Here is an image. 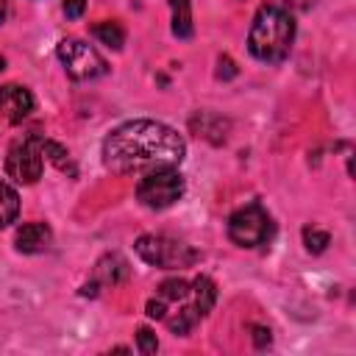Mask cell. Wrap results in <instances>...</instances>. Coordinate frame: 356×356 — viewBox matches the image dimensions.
<instances>
[{
	"label": "cell",
	"mask_w": 356,
	"mask_h": 356,
	"mask_svg": "<svg viewBox=\"0 0 356 356\" xmlns=\"http://www.w3.org/2000/svg\"><path fill=\"white\" fill-rule=\"evenodd\" d=\"M250 337H253V345H256L259 350L270 348V342H273V337H270V328H267V325H250Z\"/></svg>",
	"instance_id": "cell-18"
},
{
	"label": "cell",
	"mask_w": 356,
	"mask_h": 356,
	"mask_svg": "<svg viewBox=\"0 0 356 356\" xmlns=\"http://www.w3.org/2000/svg\"><path fill=\"white\" fill-rule=\"evenodd\" d=\"M278 6H284V8H312L314 0H281Z\"/></svg>",
	"instance_id": "cell-21"
},
{
	"label": "cell",
	"mask_w": 356,
	"mask_h": 356,
	"mask_svg": "<svg viewBox=\"0 0 356 356\" xmlns=\"http://www.w3.org/2000/svg\"><path fill=\"white\" fill-rule=\"evenodd\" d=\"M33 111V95L22 83H6L0 86V128L19 125Z\"/></svg>",
	"instance_id": "cell-10"
},
{
	"label": "cell",
	"mask_w": 356,
	"mask_h": 356,
	"mask_svg": "<svg viewBox=\"0 0 356 356\" xmlns=\"http://www.w3.org/2000/svg\"><path fill=\"white\" fill-rule=\"evenodd\" d=\"M225 231H228V239L236 248H261V245H270L273 242L275 222H273V214L259 200H253V203L236 209L228 217Z\"/></svg>",
	"instance_id": "cell-5"
},
{
	"label": "cell",
	"mask_w": 356,
	"mask_h": 356,
	"mask_svg": "<svg viewBox=\"0 0 356 356\" xmlns=\"http://www.w3.org/2000/svg\"><path fill=\"white\" fill-rule=\"evenodd\" d=\"M6 17H8V0H0V25L6 22Z\"/></svg>",
	"instance_id": "cell-22"
},
{
	"label": "cell",
	"mask_w": 356,
	"mask_h": 356,
	"mask_svg": "<svg viewBox=\"0 0 356 356\" xmlns=\"http://www.w3.org/2000/svg\"><path fill=\"white\" fill-rule=\"evenodd\" d=\"M186 192V181L178 167H156L142 172L136 184V200L150 211H164L175 206Z\"/></svg>",
	"instance_id": "cell-6"
},
{
	"label": "cell",
	"mask_w": 356,
	"mask_h": 356,
	"mask_svg": "<svg viewBox=\"0 0 356 356\" xmlns=\"http://www.w3.org/2000/svg\"><path fill=\"white\" fill-rule=\"evenodd\" d=\"M61 11H64L67 19H81L83 11H86V0H64Z\"/></svg>",
	"instance_id": "cell-19"
},
{
	"label": "cell",
	"mask_w": 356,
	"mask_h": 356,
	"mask_svg": "<svg viewBox=\"0 0 356 356\" xmlns=\"http://www.w3.org/2000/svg\"><path fill=\"white\" fill-rule=\"evenodd\" d=\"M295 17L278 3H267L256 11L248 31V53L261 64H281L295 44Z\"/></svg>",
	"instance_id": "cell-3"
},
{
	"label": "cell",
	"mask_w": 356,
	"mask_h": 356,
	"mask_svg": "<svg viewBox=\"0 0 356 356\" xmlns=\"http://www.w3.org/2000/svg\"><path fill=\"white\" fill-rule=\"evenodd\" d=\"M42 153H44V161H50L53 167H58V170H61V172H67L70 178H75V175H78V167H75V161H72L70 150H67L61 142L44 139V142H42Z\"/></svg>",
	"instance_id": "cell-13"
},
{
	"label": "cell",
	"mask_w": 356,
	"mask_h": 356,
	"mask_svg": "<svg viewBox=\"0 0 356 356\" xmlns=\"http://www.w3.org/2000/svg\"><path fill=\"white\" fill-rule=\"evenodd\" d=\"M134 250L145 264L159 267V270H181V267H192L195 261H200V253L192 245L164 236V234H142L134 242Z\"/></svg>",
	"instance_id": "cell-4"
},
{
	"label": "cell",
	"mask_w": 356,
	"mask_h": 356,
	"mask_svg": "<svg viewBox=\"0 0 356 356\" xmlns=\"http://www.w3.org/2000/svg\"><path fill=\"white\" fill-rule=\"evenodd\" d=\"M128 275H131L128 259L120 256V253H106V256L97 259L95 273H92V281H86V284L81 286V295H83V298H95V295L100 292V286H117V284H122Z\"/></svg>",
	"instance_id": "cell-9"
},
{
	"label": "cell",
	"mask_w": 356,
	"mask_h": 356,
	"mask_svg": "<svg viewBox=\"0 0 356 356\" xmlns=\"http://www.w3.org/2000/svg\"><path fill=\"white\" fill-rule=\"evenodd\" d=\"M3 70H6V58L0 56V72H3Z\"/></svg>",
	"instance_id": "cell-23"
},
{
	"label": "cell",
	"mask_w": 356,
	"mask_h": 356,
	"mask_svg": "<svg viewBox=\"0 0 356 356\" xmlns=\"http://www.w3.org/2000/svg\"><path fill=\"white\" fill-rule=\"evenodd\" d=\"M328 245H331V234H328V231H323V228H317V225H306V228H303V248H306L309 253L320 256Z\"/></svg>",
	"instance_id": "cell-16"
},
{
	"label": "cell",
	"mask_w": 356,
	"mask_h": 356,
	"mask_svg": "<svg viewBox=\"0 0 356 356\" xmlns=\"http://www.w3.org/2000/svg\"><path fill=\"white\" fill-rule=\"evenodd\" d=\"M172 14V36L175 39H192L195 22H192V0H167Z\"/></svg>",
	"instance_id": "cell-12"
},
{
	"label": "cell",
	"mask_w": 356,
	"mask_h": 356,
	"mask_svg": "<svg viewBox=\"0 0 356 356\" xmlns=\"http://www.w3.org/2000/svg\"><path fill=\"white\" fill-rule=\"evenodd\" d=\"M53 242V228L42 220H33V222H22L14 234V248L17 253H25V256H33V253H44Z\"/></svg>",
	"instance_id": "cell-11"
},
{
	"label": "cell",
	"mask_w": 356,
	"mask_h": 356,
	"mask_svg": "<svg viewBox=\"0 0 356 356\" xmlns=\"http://www.w3.org/2000/svg\"><path fill=\"white\" fill-rule=\"evenodd\" d=\"M217 303V284L209 275H197L189 281V289L184 298L172 300V303H161L156 295L147 300L145 314L150 320H161L167 325L170 334L175 337H186L200 320L209 317V312Z\"/></svg>",
	"instance_id": "cell-2"
},
{
	"label": "cell",
	"mask_w": 356,
	"mask_h": 356,
	"mask_svg": "<svg viewBox=\"0 0 356 356\" xmlns=\"http://www.w3.org/2000/svg\"><path fill=\"white\" fill-rule=\"evenodd\" d=\"M56 56L72 81H95V78H103L108 72V61L89 42L75 39V36L61 39L56 47Z\"/></svg>",
	"instance_id": "cell-8"
},
{
	"label": "cell",
	"mask_w": 356,
	"mask_h": 356,
	"mask_svg": "<svg viewBox=\"0 0 356 356\" xmlns=\"http://www.w3.org/2000/svg\"><path fill=\"white\" fill-rule=\"evenodd\" d=\"M42 142L44 136L39 131H28L22 136H17L11 145H8V153H6V175L14 181V184H36L44 172V153H42Z\"/></svg>",
	"instance_id": "cell-7"
},
{
	"label": "cell",
	"mask_w": 356,
	"mask_h": 356,
	"mask_svg": "<svg viewBox=\"0 0 356 356\" xmlns=\"http://www.w3.org/2000/svg\"><path fill=\"white\" fill-rule=\"evenodd\" d=\"M92 36L111 50H122V44H125V28L117 19H103L97 25H92Z\"/></svg>",
	"instance_id": "cell-14"
},
{
	"label": "cell",
	"mask_w": 356,
	"mask_h": 356,
	"mask_svg": "<svg viewBox=\"0 0 356 356\" xmlns=\"http://www.w3.org/2000/svg\"><path fill=\"white\" fill-rule=\"evenodd\" d=\"M236 75V64L228 58V56H220L217 58V78L220 81H228V78H234Z\"/></svg>",
	"instance_id": "cell-20"
},
{
	"label": "cell",
	"mask_w": 356,
	"mask_h": 356,
	"mask_svg": "<svg viewBox=\"0 0 356 356\" xmlns=\"http://www.w3.org/2000/svg\"><path fill=\"white\" fill-rule=\"evenodd\" d=\"M136 348H139L142 356H153V353L159 350V337H156V331L147 328V325L136 328Z\"/></svg>",
	"instance_id": "cell-17"
},
{
	"label": "cell",
	"mask_w": 356,
	"mask_h": 356,
	"mask_svg": "<svg viewBox=\"0 0 356 356\" xmlns=\"http://www.w3.org/2000/svg\"><path fill=\"white\" fill-rule=\"evenodd\" d=\"M106 170L117 175L147 172L156 167H181L186 159V139L159 120H128L111 128L100 145Z\"/></svg>",
	"instance_id": "cell-1"
},
{
	"label": "cell",
	"mask_w": 356,
	"mask_h": 356,
	"mask_svg": "<svg viewBox=\"0 0 356 356\" xmlns=\"http://www.w3.org/2000/svg\"><path fill=\"white\" fill-rule=\"evenodd\" d=\"M19 214V195L17 189L0 178V228H8Z\"/></svg>",
	"instance_id": "cell-15"
}]
</instances>
